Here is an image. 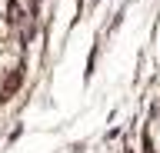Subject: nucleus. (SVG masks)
<instances>
[{"instance_id":"nucleus-1","label":"nucleus","mask_w":160,"mask_h":153,"mask_svg":"<svg viewBox=\"0 0 160 153\" xmlns=\"http://www.w3.org/2000/svg\"><path fill=\"white\" fill-rule=\"evenodd\" d=\"M147 150L150 153H160V107L150 113V123H147Z\"/></svg>"}]
</instances>
